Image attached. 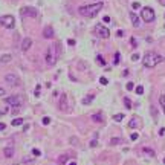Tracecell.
I'll return each mask as SVG.
<instances>
[{
  "mask_svg": "<svg viewBox=\"0 0 165 165\" xmlns=\"http://www.w3.org/2000/svg\"><path fill=\"white\" fill-rule=\"evenodd\" d=\"M3 153H5V156L6 157H12V154H14V148L12 147H6L3 150Z\"/></svg>",
  "mask_w": 165,
  "mask_h": 165,
  "instance_id": "cell-14",
  "label": "cell"
},
{
  "mask_svg": "<svg viewBox=\"0 0 165 165\" xmlns=\"http://www.w3.org/2000/svg\"><path fill=\"white\" fill-rule=\"evenodd\" d=\"M5 127H6V125H5L3 122H0V130H5Z\"/></svg>",
  "mask_w": 165,
  "mask_h": 165,
  "instance_id": "cell-44",
  "label": "cell"
},
{
  "mask_svg": "<svg viewBox=\"0 0 165 165\" xmlns=\"http://www.w3.org/2000/svg\"><path fill=\"white\" fill-rule=\"evenodd\" d=\"M103 20H104V23H110V17H107V15H105Z\"/></svg>",
  "mask_w": 165,
  "mask_h": 165,
  "instance_id": "cell-39",
  "label": "cell"
},
{
  "mask_svg": "<svg viewBox=\"0 0 165 165\" xmlns=\"http://www.w3.org/2000/svg\"><path fill=\"white\" fill-rule=\"evenodd\" d=\"M31 46H32V40H31V38H25L22 41V51L23 52H28L31 49Z\"/></svg>",
  "mask_w": 165,
  "mask_h": 165,
  "instance_id": "cell-10",
  "label": "cell"
},
{
  "mask_svg": "<svg viewBox=\"0 0 165 165\" xmlns=\"http://www.w3.org/2000/svg\"><path fill=\"white\" fill-rule=\"evenodd\" d=\"M5 93H6V92H5V89L0 87V97H5Z\"/></svg>",
  "mask_w": 165,
  "mask_h": 165,
  "instance_id": "cell-38",
  "label": "cell"
},
{
  "mask_svg": "<svg viewBox=\"0 0 165 165\" xmlns=\"http://www.w3.org/2000/svg\"><path fill=\"white\" fill-rule=\"evenodd\" d=\"M0 25L6 29H12L15 26V18L12 15H3V17H0Z\"/></svg>",
  "mask_w": 165,
  "mask_h": 165,
  "instance_id": "cell-6",
  "label": "cell"
},
{
  "mask_svg": "<svg viewBox=\"0 0 165 165\" xmlns=\"http://www.w3.org/2000/svg\"><path fill=\"white\" fill-rule=\"evenodd\" d=\"M90 147H97V139H93L92 142H90Z\"/></svg>",
  "mask_w": 165,
  "mask_h": 165,
  "instance_id": "cell-40",
  "label": "cell"
},
{
  "mask_svg": "<svg viewBox=\"0 0 165 165\" xmlns=\"http://www.w3.org/2000/svg\"><path fill=\"white\" fill-rule=\"evenodd\" d=\"M20 14L23 15V17H38V11H37V8H32V6H25L20 9Z\"/></svg>",
  "mask_w": 165,
  "mask_h": 165,
  "instance_id": "cell-7",
  "label": "cell"
},
{
  "mask_svg": "<svg viewBox=\"0 0 165 165\" xmlns=\"http://www.w3.org/2000/svg\"><path fill=\"white\" fill-rule=\"evenodd\" d=\"M131 46H135V47L138 46V45H136V40H135V38H131Z\"/></svg>",
  "mask_w": 165,
  "mask_h": 165,
  "instance_id": "cell-43",
  "label": "cell"
},
{
  "mask_svg": "<svg viewBox=\"0 0 165 165\" xmlns=\"http://www.w3.org/2000/svg\"><path fill=\"white\" fill-rule=\"evenodd\" d=\"M32 154H34V156H37V157H38L41 153H40V150H37V148H34V150H32Z\"/></svg>",
  "mask_w": 165,
  "mask_h": 165,
  "instance_id": "cell-31",
  "label": "cell"
},
{
  "mask_svg": "<svg viewBox=\"0 0 165 165\" xmlns=\"http://www.w3.org/2000/svg\"><path fill=\"white\" fill-rule=\"evenodd\" d=\"M92 99H93V95H90V97H87V98H84V99H83V104H89Z\"/></svg>",
  "mask_w": 165,
  "mask_h": 165,
  "instance_id": "cell-25",
  "label": "cell"
},
{
  "mask_svg": "<svg viewBox=\"0 0 165 165\" xmlns=\"http://www.w3.org/2000/svg\"><path fill=\"white\" fill-rule=\"evenodd\" d=\"M164 164H165V159H164Z\"/></svg>",
  "mask_w": 165,
  "mask_h": 165,
  "instance_id": "cell-47",
  "label": "cell"
},
{
  "mask_svg": "<svg viewBox=\"0 0 165 165\" xmlns=\"http://www.w3.org/2000/svg\"><path fill=\"white\" fill-rule=\"evenodd\" d=\"M5 101H6V104L12 105V109H22V105H23V97H20V95L8 97Z\"/></svg>",
  "mask_w": 165,
  "mask_h": 165,
  "instance_id": "cell-5",
  "label": "cell"
},
{
  "mask_svg": "<svg viewBox=\"0 0 165 165\" xmlns=\"http://www.w3.org/2000/svg\"><path fill=\"white\" fill-rule=\"evenodd\" d=\"M118 63H119V54H116L115 55V64H118Z\"/></svg>",
  "mask_w": 165,
  "mask_h": 165,
  "instance_id": "cell-37",
  "label": "cell"
},
{
  "mask_svg": "<svg viewBox=\"0 0 165 165\" xmlns=\"http://www.w3.org/2000/svg\"><path fill=\"white\" fill-rule=\"evenodd\" d=\"M159 2H161V5H164V6H165V0H159Z\"/></svg>",
  "mask_w": 165,
  "mask_h": 165,
  "instance_id": "cell-45",
  "label": "cell"
},
{
  "mask_svg": "<svg viewBox=\"0 0 165 165\" xmlns=\"http://www.w3.org/2000/svg\"><path fill=\"white\" fill-rule=\"evenodd\" d=\"M144 153H145V154H148V156H154V151L151 150V148H144Z\"/></svg>",
  "mask_w": 165,
  "mask_h": 165,
  "instance_id": "cell-22",
  "label": "cell"
},
{
  "mask_svg": "<svg viewBox=\"0 0 165 165\" xmlns=\"http://www.w3.org/2000/svg\"><path fill=\"white\" fill-rule=\"evenodd\" d=\"M131 8H133V9H139V8H141V5L138 3V2H135V3L131 5Z\"/></svg>",
  "mask_w": 165,
  "mask_h": 165,
  "instance_id": "cell-32",
  "label": "cell"
},
{
  "mask_svg": "<svg viewBox=\"0 0 165 165\" xmlns=\"http://www.w3.org/2000/svg\"><path fill=\"white\" fill-rule=\"evenodd\" d=\"M69 165H77V162H71V164H69Z\"/></svg>",
  "mask_w": 165,
  "mask_h": 165,
  "instance_id": "cell-46",
  "label": "cell"
},
{
  "mask_svg": "<svg viewBox=\"0 0 165 165\" xmlns=\"http://www.w3.org/2000/svg\"><path fill=\"white\" fill-rule=\"evenodd\" d=\"M129 125H130V127H131V129H133V127H136V125H139V121H138V119L135 118V119H131V121L129 122Z\"/></svg>",
  "mask_w": 165,
  "mask_h": 165,
  "instance_id": "cell-20",
  "label": "cell"
},
{
  "mask_svg": "<svg viewBox=\"0 0 165 165\" xmlns=\"http://www.w3.org/2000/svg\"><path fill=\"white\" fill-rule=\"evenodd\" d=\"M124 118H125V115H124V113H116V115L113 116V119H115L116 122H121Z\"/></svg>",
  "mask_w": 165,
  "mask_h": 165,
  "instance_id": "cell-16",
  "label": "cell"
},
{
  "mask_svg": "<svg viewBox=\"0 0 165 165\" xmlns=\"http://www.w3.org/2000/svg\"><path fill=\"white\" fill-rule=\"evenodd\" d=\"M92 119H93L95 122H103V118H101V115H93Z\"/></svg>",
  "mask_w": 165,
  "mask_h": 165,
  "instance_id": "cell-23",
  "label": "cell"
},
{
  "mask_svg": "<svg viewBox=\"0 0 165 165\" xmlns=\"http://www.w3.org/2000/svg\"><path fill=\"white\" fill-rule=\"evenodd\" d=\"M49 122H51V118H47V116H46V118H43V124L45 125H47Z\"/></svg>",
  "mask_w": 165,
  "mask_h": 165,
  "instance_id": "cell-34",
  "label": "cell"
},
{
  "mask_svg": "<svg viewBox=\"0 0 165 165\" xmlns=\"http://www.w3.org/2000/svg\"><path fill=\"white\" fill-rule=\"evenodd\" d=\"M133 87H135V86H133V83H127V90H131Z\"/></svg>",
  "mask_w": 165,
  "mask_h": 165,
  "instance_id": "cell-36",
  "label": "cell"
},
{
  "mask_svg": "<svg viewBox=\"0 0 165 165\" xmlns=\"http://www.w3.org/2000/svg\"><path fill=\"white\" fill-rule=\"evenodd\" d=\"M22 124H23V119H22V118H15V119L12 121V125H14V127L22 125Z\"/></svg>",
  "mask_w": 165,
  "mask_h": 165,
  "instance_id": "cell-19",
  "label": "cell"
},
{
  "mask_svg": "<svg viewBox=\"0 0 165 165\" xmlns=\"http://www.w3.org/2000/svg\"><path fill=\"white\" fill-rule=\"evenodd\" d=\"M139 57H141L139 54H133V55H131V60H133V61H138V60H139Z\"/></svg>",
  "mask_w": 165,
  "mask_h": 165,
  "instance_id": "cell-30",
  "label": "cell"
},
{
  "mask_svg": "<svg viewBox=\"0 0 165 165\" xmlns=\"http://www.w3.org/2000/svg\"><path fill=\"white\" fill-rule=\"evenodd\" d=\"M159 103H161L162 110H164V113H165V93H162L161 97H159Z\"/></svg>",
  "mask_w": 165,
  "mask_h": 165,
  "instance_id": "cell-17",
  "label": "cell"
},
{
  "mask_svg": "<svg viewBox=\"0 0 165 165\" xmlns=\"http://www.w3.org/2000/svg\"><path fill=\"white\" fill-rule=\"evenodd\" d=\"M67 43L71 45V46H73V45H75V40H67Z\"/></svg>",
  "mask_w": 165,
  "mask_h": 165,
  "instance_id": "cell-42",
  "label": "cell"
},
{
  "mask_svg": "<svg viewBox=\"0 0 165 165\" xmlns=\"http://www.w3.org/2000/svg\"><path fill=\"white\" fill-rule=\"evenodd\" d=\"M136 93H138V95H142V93H144V87H142V86H138V87H136Z\"/></svg>",
  "mask_w": 165,
  "mask_h": 165,
  "instance_id": "cell-28",
  "label": "cell"
},
{
  "mask_svg": "<svg viewBox=\"0 0 165 165\" xmlns=\"http://www.w3.org/2000/svg\"><path fill=\"white\" fill-rule=\"evenodd\" d=\"M138 138H139V135H138V133H131V135H130V139H131V141H136Z\"/></svg>",
  "mask_w": 165,
  "mask_h": 165,
  "instance_id": "cell-29",
  "label": "cell"
},
{
  "mask_svg": "<svg viewBox=\"0 0 165 165\" xmlns=\"http://www.w3.org/2000/svg\"><path fill=\"white\" fill-rule=\"evenodd\" d=\"M162 61H164V57L159 55L157 52H147L145 57L142 58V64L145 67H148V69L156 67L159 63H162Z\"/></svg>",
  "mask_w": 165,
  "mask_h": 165,
  "instance_id": "cell-3",
  "label": "cell"
},
{
  "mask_svg": "<svg viewBox=\"0 0 165 165\" xmlns=\"http://www.w3.org/2000/svg\"><path fill=\"white\" fill-rule=\"evenodd\" d=\"M116 35H118V37H122V35H124V31H118V32H116Z\"/></svg>",
  "mask_w": 165,
  "mask_h": 165,
  "instance_id": "cell-41",
  "label": "cell"
},
{
  "mask_svg": "<svg viewBox=\"0 0 165 165\" xmlns=\"http://www.w3.org/2000/svg\"><path fill=\"white\" fill-rule=\"evenodd\" d=\"M11 60H12V57L9 55V54H5V55L0 57V63H9Z\"/></svg>",
  "mask_w": 165,
  "mask_h": 165,
  "instance_id": "cell-15",
  "label": "cell"
},
{
  "mask_svg": "<svg viewBox=\"0 0 165 165\" xmlns=\"http://www.w3.org/2000/svg\"><path fill=\"white\" fill-rule=\"evenodd\" d=\"M6 113H8V107L5 105V107L0 109V116H2V115H6Z\"/></svg>",
  "mask_w": 165,
  "mask_h": 165,
  "instance_id": "cell-27",
  "label": "cell"
},
{
  "mask_svg": "<svg viewBox=\"0 0 165 165\" xmlns=\"http://www.w3.org/2000/svg\"><path fill=\"white\" fill-rule=\"evenodd\" d=\"M97 60H98V61H99V63H101V64H103V66L105 64V61L103 60V57H101V55H98V57H97Z\"/></svg>",
  "mask_w": 165,
  "mask_h": 165,
  "instance_id": "cell-33",
  "label": "cell"
},
{
  "mask_svg": "<svg viewBox=\"0 0 165 165\" xmlns=\"http://www.w3.org/2000/svg\"><path fill=\"white\" fill-rule=\"evenodd\" d=\"M130 18H131L133 26H135V28H138V26H139V17H138L135 12H130Z\"/></svg>",
  "mask_w": 165,
  "mask_h": 165,
  "instance_id": "cell-12",
  "label": "cell"
},
{
  "mask_svg": "<svg viewBox=\"0 0 165 165\" xmlns=\"http://www.w3.org/2000/svg\"><path fill=\"white\" fill-rule=\"evenodd\" d=\"M141 17L145 23H151V22H154L156 15H154V11L150 6H145V8H142V11H141Z\"/></svg>",
  "mask_w": 165,
  "mask_h": 165,
  "instance_id": "cell-4",
  "label": "cell"
},
{
  "mask_svg": "<svg viewBox=\"0 0 165 165\" xmlns=\"http://www.w3.org/2000/svg\"><path fill=\"white\" fill-rule=\"evenodd\" d=\"M54 29L51 28V26H46L45 28V31H43V37L45 38H54Z\"/></svg>",
  "mask_w": 165,
  "mask_h": 165,
  "instance_id": "cell-11",
  "label": "cell"
},
{
  "mask_svg": "<svg viewBox=\"0 0 165 165\" xmlns=\"http://www.w3.org/2000/svg\"><path fill=\"white\" fill-rule=\"evenodd\" d=\"M104 5L98 2V3H92V5H86V6H79L78 8V12L83 15V17H89V18H92V17H97L98 12L103 9Z\"/></svg>",
  "mask_w": 165,
  "mask_h": 165,
  "instance_id": "cell-1",
  "label": "cell"
},
{
  "mask_svg": "<svg viewBox=\"0 0 165 165\" xmlns=\"http://www.w3.org/2000/svg\"><path fill=\"white\" fill-rule=\"evenodd\" d=\"M66 99H67V95L66 93H63L61 95V101H60V109H63V110H67V107H66Z\"/></svg>",
  "mask_w": 165,
  "mask_h": 165,
  "instance_id": "cell-13",
  "label": "cell"
},
{
  "mask_svg": "<svg viewBox=\"0 0 165 165\" xmlns=\"http://www.w3.org/2000/svg\"><path fill=\"white\" fill-rule=\"evenodd\" d=\"M119 142H122L119 138H113V139H110V144H112V145H118Z\"/></svg>",
  "mask_w": 165,
  "mask_h": 165,
  "instance_id": "cell-21",
  "label": "cell"
},
{
  "mask_svg": "<svg viewBox=\"0 0 165 165\" xmlns=\"http://www.w3.org/2000/svg\"><path fill=\"white\" fill-rule=\"evenodd\" d=\"M66 161H67V156H66V154H64V156H60V157H58V162H60L61 165L66 164Z\"/></svg>",
  "mask_w": 165,
  "mask_h": 165,
  "instance_id": "cell-24",
  "label": "cell"
},
{
  "mask_svg": "<svg viewBox=\"0 0 165 165\" xmlns=\"http://www.w3.org/2000/svg\"><path fill=\"white\" fill-rule=\"evenodd\" d=\"M99 83H101V84H103V86H105V84H107V83H109V79H107V78H105V77H101V78H99Z\"/></svg>",
  "mask_w": 165,
  "mask_h": 165,
  "instance_id": "cell-26",
  "label": "cell"
},
{
  "mask_svg": "<svg viewBox=\"0 0 165 165\" xmlns=\"http://www.w3.org/2000/svg\"><path fill=\"white\" fill-rule=\"evenodd\" d=\"M35 97H40V86L35 87Z\"/></svg>",
  "mask_w": 165,
  "mask_h": 165,
  "instance_id": "cell-35",
  "label": "cell"
},
{
  "mask_svg": "<svg viewBox=\"0 0 165 165\" xmlns=\"http://www.w3.org/2000/svg\"><path fill=\"white\" fill-rule=\"evenodd\" d=\"M5 81H6L9 86H14V87L20 86V78L15 75V73H6V75H5Z\"/></svg>",
  "mask_w": 165,
  "mask_h": 165,
  "instance_id": "cell-8",
  "label": "cell"
},
{
  "mask_svg": "<svg viewBox=\"0 0 165 165\" xmlns=\"http://www.w3.org/2000/svg\"><path fill=\"white\" fill-rule=\"evenodd\" d=\"M95 32H97L98 37H101V38H109L110 37V31H109V28H105L104 25H97Z\"/></svg>",
  "mask_w": 165,
  "mask_h": 165,
  "instance_id": "cell-9",
  "label": "cell"
},
{
  "mask_svg": "<svg viewBox=\"0 0 165 165\" xmlns=\"http://www.w3.org/2000/svg\"><path fill=\"white\" fill-rule=\"evenodd\" d=\"M122 101H124V104H125V107H127V109H131V107H133L131 101H130L129 98H127V97H124V99H122Z\"/></svg>",
  "mask_w": 165,
  "mask_h": 165,
  "instance_id": "cell-18",
  "label": "cell"
},
{
  "mask_svg": "<svg viewBox=\"0 0 165 165\" xmlns=\"http://www.w3.org/2000/svg\"><path fill=\"white\" fill-rule=\"evenodd\" d=\"M60 54H61L60 43L51 45L49 47H47V51H46V63L49 66H54L57 63V60H58V57H60Z\"/></svg>",
  "mask_w": 165,
  "mask_h": 165,
  "instance_id": "cell-2",
  "label": "cell"
}]
</instances>
